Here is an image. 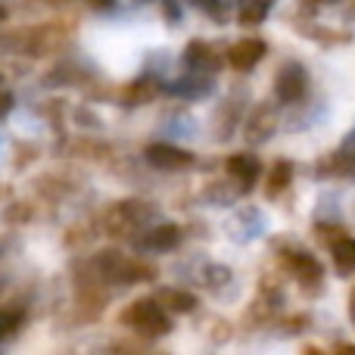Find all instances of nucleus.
<instances>
[{
	"label": "nucleus",
	"mask_w": 355,
	"mask_h": 355,
	"mask_svg": "<svg viewBox=\"0 0 355 355\" xmlns=\"http://www.w3.org/2000/svg\"><path fill=\"white\" fill-rule=\"evenodd\" d=\"M327 3H340V0H327Z\"/></svg>",
	"instance_id": "a878e982"
},
{
	"label": "nucleus",
	"mask_w": 355,
	"mask_h": 355,
	"mask_svg": "<svg viewBox=\"0 0 355 355\" xmlns=\"http://www.w3.org/2000/svg\"><path fill=\"white\" fill-rule=\"evenodd\" d=\"M178 243H181V227L178 225H159L144 234V240H141L144 250H153V252H168Z\"/></svg>",
	"instance_id": "9b49d317"
},
{
	"label": "nucleus",
	"mask_w": 355,
	"mask_h": 355,
	"mask_svg": "<svg viewBox=\"0 0 355 355\" xmlns=\"http://www.w3.org/2000/svg\"><path fill=\"white\" fill-rule=\"evenodd\" d=\"M327 246H331V256H334V271L340 277L355 275V237L334 234V237H327Z\"/></svg>",
	"instance_id": "1a4fd4ad"
},
{
	"label": "nucleus",
	"mask_w": 355,
	"mask_h": 355,
	"mask_svg": "<svg viewBox=\"0 0 355 355\" xmlns=\"http://www.w3.org/2000/svg\"><path fill=\"white\" fill-rule=\"evenodd\" d=\"M302 355H324V352H321V349H306Z\"/></svg>",
	"instance_id": "b1692460"
},
{
	"label": "nucleus",
	"mask_w": 355,
	"mask_h": 355,
	"mask_svg": "<svg viewBox=\"0 0 355 355\" xmlns=\"http://www.w3.org/2000/svg\"><path fill=\"white\" fill-rule=\"evenodd\" d=\"M91 6H100V10H106V6H112V0H87Z\"/></svg>",
	"instance_id": "aec40b11"
},
{
	"label": "nucleus",
	"mask_w": 355,
	"mask_h": 355,
	"mask_svg": "<svg viewBox=\"0 0 355 355\" xmlns=\"http://www.w3.org/2000/svg\"><path fill=\"white\" fill-rule=\"evenodd\" d=\"M156 94H159L156 81L137 78V81H131L128 87H122V103H125V106H141V103H150Z\"/></svg>",
	"instance_id": "4468645a"
},
{
	"label": "nucleus",
	"mask_w": 355,
	"mask_h": 355,
	"mask_svg": "<svg viewBox=\"0 0 355 355\" xmlns=\"http://www.w3.org/2000/svg\"><path fill=\"white\" fill-rule=\"evenodd\" d=\"M53 3H62V0H53Z\"/></svg>",
	"instance_id": "bb28decb"
},
{
	"label": "nucleus",
	"mask_w": 355,
	"mask_h": 355,
	"mask_svg": "<svg viewBox=\"0 0 355 355\" xmlns=\"http://www.w3.org/2000/svg\"><path fill=\"white\" fill-rule=\"evenodd\" d=\"M275 128H277V112H275V106L259 103L256 110L246 116V122H243V137H246L250 144H265L271 135H275Z\"/></svg>",
	"instance_id": "6e6552de"
},
{
	"label": "nucleus",
	"mask_w": 355,
	"mask_h": 355,
	"mask_svg": "<svg viewBox=\"0 0 355 355\" xmlns=\"http://www.w3.org/2000/svg\"><path fill=\"white\" fill-rule=\"evenodd\" d=\"M193 3H200V6H212L215 0H193Z\"/></svg>",
	"instance_id": "5701e85b"
},
{
	"label": "nucleus",
	"mask_w": 355,
	"mask_h": 355,
	"mask_svg": "<svg viewBox=\"0 0 355 355\" xmlns=\"http://www.w3.org/2000/svg\"><path fill=\"white\" fill-rule=\"evenodd\" d=\"M271 3L275 0H246L243 6H240V25H262L265 22V16H268V10H271Z\"/></svg>",
	"instance_id": "dca6fc26"
},
{
	"label": "nucleus",
	"mask_w": 355,
	"mask_h": 355,
	"mask_svg": "<svg viewBox=\"0 0 355 355\" xmlns=\"http://www.w3.org/2000/svg\"><path fill=\"white\" fill-rule=\"evenodd\" d=\"M184 62L190 69H209V66H215V53L206 41H190L187 50H184Z\"/></svg>",
	"instance_id": "2eb2a0df"
},
{
	"label": "nucleus",
	"mask_w": 355,
	"mask_h": 355,
	"mask_svg": "<svg viewBox=\"0 0 355 355\" xmlns=\"http://www.w3.org/2000/svg\"><path fill=\"white\" fill-rule=\"evenodd\" d=\"M3 19H6V10H3V6H0V22H3Z\"/></svg>",
	"instance_id": "393cba45"
},
{
	"label": "nucleus",
	"mask_w": 355,
	"mask_h": 355,
	"mask_svg": "<svg viewBox=\"0 0 355 355\" xmlns=\"http://www.w3.org/2000/svg\"><path fill=\"white\" fill-rule=\"evenodd\" d=\"M122 324L131 327L135 334H141V337H162V334L172 331V318H168V312L162 309L159 300H135L128 309L122 312Z\"/></svg>",
	"instance_id": "f257e3e1"
},
{
	"label": "nucleus",
	"mask_w": 355,
	"mask_h": 355,
	"mask_svg": "<svg viewBox=\"0 0 355 355\" xmlns=\"http://www.w3.org/2000/svg\"><path fill=\"white\" fill-rule=\"evenodd\" d=\"M156 300L162 302L166 312H175V315H193L200 309V300L193 293H187V290H159Z\"/></svg>",
	"instance_id": "ddd939ff"
},
{
	"label": "nucleus",
	"mask_w": 355,
	"mask_h": 355,
	"mask_svg": "<svg viewBox=\"0 0 355 355\" xmlns=\"http://www.w3.org/2000/svg\"><path fill=\"white\" fill-rule=\"evenodd\" d=\"M349 318H352V324H355V290H352V296H349Z\"/></svg>",
	"instance_id": "412c9836"
},
{
	"label": "nucleus",
	"mask_w": 355,
	"mask_h": 355,
	"mask_svg": "<svg viewBox=\"0 0 355 355\" xmlns=\"http://www.w3.org/2000/svg\"><path fill=\"white\" fill-rule=\"evenodd\" d=\"M337 355H355V346H340Z\"/></svg>",
	"instance_id": "4be33fe9"
},
{
	"label": "nucleus",
	"mask_w": 355,
	"mask_h": 355,
	"mask_svg": "<svg viewBox=\"0 0 355 355\" xmlns=\"http://www.w3.org/2000/svg\"><path fill=\"white\" fill-rule=\"evenodd\" d=\"M284 265H287V271L306 290L321 287V281H324V268H321V262L306 250H287L284 252Z\"/></svg>",
	"instance_id": "20e7f679"
},
{
	"label": "nucleus",
	"mask_w": 355,
	"mask_h": 355,
	"mask_svg": "<svg viewBox=\"0 0 355 355\" xmlns=\"http://www.w3.org/2000/svg\"><path fill=\"white\" fill-rule=\"evenodd\" d=\"M290 181H293V162L277 159L275 166L268 168V178H265V196H268V200H277V196L290 187Z\"/></svg>",
	"instance_id": "f8f14e48"
},
{
	"label": "nucleus",
	"mask_w": 355,
	"mask_h": 355,
	"mask_svg": "<svg viewBox=\"0 0 355 355\" xmlns=\"http://www.w3.org/2000/svg\"><path fill=\"white\" fill-rule=\"evenodd\" d=\"M147 162L153 168H162V172H181V168H190L196 162L193 153L181 147H172V144H150L147 147Z\"/></svg>",
	"instance_id": "39448f33"
},
{
	"label": "nucleus",
	"mask_w": 355,
	"mask_h": 355,
	"mask_svg": "<svg viewBox=\"0 0 355 355\" xmlns=\"http://www.w3.org/2000/svg\"><path fill=\"white\" fill-rule=\"evenodd\" d=\"M22 327V312L16 309H0V340H10Z\"/></svg>",
	"instance_id": "f3484780"
},
{
	"label": "nucleus",
	"mask_w": 355,
	"mask_h": 355,
	"mask_svg": "<svg viewBox=\"0 0 355 355\" xmlns=\"http://www.w3.org/2000/svg\"><path fill=\"white\" fill-rule=\"evenodd\" d=\"M10 110H12V97L6 91H0V119H3Z\"/></svg>",
	"instance_id": "6ab92c4d"
},
{
	"label": "nucleus",
	"mask_w": 355,
	"mask_h": 355,
	"mask_svg": "<svg viewBox=\"0 0 355 355\" xmlns=\"http://www.w3.org/2000/svg\"><path fill=\"white\" fill-rule=\"evenodd\" d=\"M227 175L240 184V190H250L259 181V175H262V162L252 153H234L227 159Z\"/></svg>",
	"instance_id": "9d476101"
},
{
	"label": "nucleus",
	"mask_w": 355,
	"mask_h": 355,
	"mask_svg": "<svg viewBox=\"0 0 355 355\" xmlns=\"http://www.w3.org/2000/svg\"><path fill=\"white\" fill-rule=\"evenodd\" d=\"M206 281H209V287H218V284H227V281H231V271H227L225 265H212V268L206 271Z\"/></svg>",
	"instance_id": "a211bd4d"
},
{
	"label": "nucleus",
	"mask_w": 355,
	"mask_h": 355,
	"mask_svg": "<svg viewBox=\"0 0 355 355\" xmlns=\"http://www.w3.org/2000/svg\"><path fill=\"white\" fill-rule=\"evenodd\" d=\"M265 53H268V44H265L262 37H243V41L231 44L227 62H231V69H237V72H250V69H256L259 62L265 60Z\"/></svg>",
	"instance_id": "0eeeda50"
},
{
	"label": "nucleus",
	"mask_w": 355,
	"mask_h": 355,
	"mask_svg": "<svg viewBox=\"0 0 355 355\" xmlns=\"http://www.w3.org/2000/svg\"><path fill=\"white\" fill-rule=\"evenodd\" d=\"M318 175L321 178H355V128L346 135L343 147H340L337 153L321 159Z\"/></svg>",
	"instance_id": "423d86ee"
},
{
	"label": "nucleus",
	"mask_w": 355,
	"mask_h": 355,
	"mask_svg": "<svg viewBox=\"0 0 355 355\" xmlns=\"http://www.w3.org/2000/svg\"><path fill=\"white\" fill-rule=\"evenodd\" d=\"M150 215H153V206H150L147 200H122V202H116V206H110V212H106V218H103V227H106V234L116 240L135 237Z\"/></svg>",
	"instance_id": "f03ea898"
},
{
	"label": "nucleus",
	"mask_w": 355,
	"mask_h": 355,
	"mask_svg": "<svg viewBox=\"0 0 355 355\" xmlns=\"http://www.w3.org/2000/svg\"><path fill=\"white\" fill-rule=\"evenodd\" d=\"M309 94V72H306V66L302 62H284L281 69H277V75H275V97H277V103H284V106H293V103H300L302 97Z\"/></svg>",
	"instance_id": "7ed1b4c3"
}]
</instances>
